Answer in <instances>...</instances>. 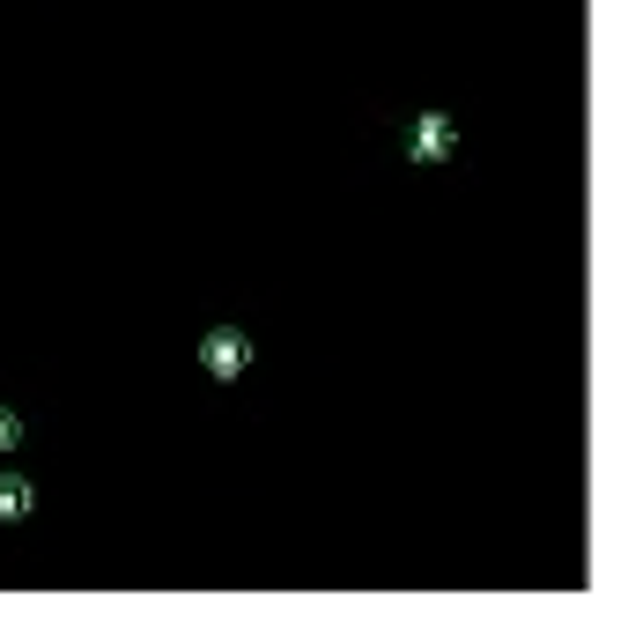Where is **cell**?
<instances>
[{
	"instance_id": "6da1fadb",
	"label": "cell",
	"mask_w": 628,
	"mask_h": 621,
	"mask_svg": "<svg viewBox=\"0 0 628 621\" xmlns=\"http://www.w3.org/2000/svg\"><path fill=\"white\" fill-rule=\"evenodd\" d=\"M200 363H207V378L230 385V378H244V370H252V341H244L237 326H215V333L200 341Z\"/></svg>"
},
{
	"instance_id": "7a4b0ae2",
	"label": "cell",
	"mask_w": 628,
	"mask_h": 621,
	"mask_svg": "<svg viewBox=\"0 0 628 621\" xmlns=\"http://www.w3.org/2000/svg\"><path fill=\"white\" fill-rule=\"evenodd\" d=\"M451 148H459V119H451V111H422L414 134H407V156L414 163H444Z\"/></svg>"
},
{
	"instance_id": "3957f363",
	"label": "cell",
	"mask_w": 628,
	"mask_h": 621,
	"mask_svg": "<svg viewBox=\"0 0 628 621\" xmlns=\"http://www.w3.org/2000/svg\"><path fill=\"white\" fill-rule=\"evenodd\" d=\"M37 511V488L23 474H0V525H15V518H30Z\"/></svg>"
},
{
	"instance_id": "277c9868",
	"label": "cell",
	"mask_w": 628,
	"mask_h": 621,
	"mask_svg": "<svg viewBox=\"0 0 628 621\" xmlns=\"http://www.w3.org/2000/svg\"><path fill=\"white\" fill-rule=\"evenodd\" d=\"M15 437H23V422H15V407H0V451H8Z\"/></svg>"
}]
</instances>
